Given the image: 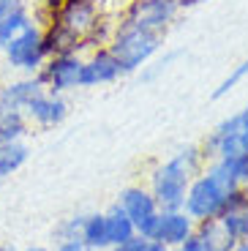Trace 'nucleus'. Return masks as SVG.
Listing matches in <instances>:
<instances>
[{"instance_id":"obj_1","label":"nucleus","mask_w":248,"mask_h":251,"mask_svg":"<svg viewBox=\"0 0 248 251\" xmlns=\"http://www.w3.org/2000/svg\"><path fill=\"white\" fill-rule=\"evenodd\" d=\"M205 161L207 158L202 153V148L188 145L150 172V194L155 197L161 210H180L183 207L188 186L202 172Z\"/></svg>"},{"instance_id":"obj_2","label":"nucleus","mask_w":248,"mask_h":251,"mask_svg":"<svg viewBox=\"0 0 248 251\" xmlns=\"http://www.w3.org/2000/svg\"><path fill=\"white\" fill-rule=\"evenodd\" d=\"M240 188L243 186H237V180L226 172V167L210 158V164L202 167V172H199L191 180V186H188L183 210H186L194 221L218 219V216L223 213V207L229 205V200L240 191Z\"/></svg>"},{"instance_id":"obj_3","label":"nucleus","mask_w":248,"mask_h":251,"mask_svg":"<svg viewBox=\"0 0 248 251\" xmlns=\"http://www.w3.org/2000/svg\"><path fill=\"white\" fill-rule=\"evenodd\" d=\"M161 47H164V33L142 27L137 22H128L123 17L106 38V50L120 63L123 74H134V71L145 69L161 52Z\"/></svg>"},{"instance_id":"obj_4","label":"nucleus","mask_w":248,"mask_h":251,"mask_svg":"<svg viewBox=\"0 0 248 251\" xmlns=\"http://www.w3.org/2000/svg\"><path fill=\"white\" fill-rule=\"evenodd\" d=\"M0 55L6 60V66L17 74H38L41 66L50 57L47 50V36H44V25L36 22L27 30H22L19 36H14L11 41L0 47Z\"/></svg>"},{"instance_id":"obj_5","label":"nucleus","mask_w":248,"mask_h":251,"mask_svg":"<svg viewBox=\"0 0 248 251\" xmlns=\"http://www.w3.org/2000/svg\"><path fill=\"white\" fill-rule=\"evenodd\" d=\"M38 79L52 93L66 96L69 90L79 88L82 79V52H66V55H50L38 71Z\"/></svg>"},{"instance_id":"obj_6","label":"nucleus","mask_w":248,"mask_h":251,"mask_svg":"<svg viewBox=\"0 0 248 251\" xmlns=\"http://www.w3.org/2000/svg\"><path fill=\"white\" fill-rule=\"evenodd\" d=\"M118 205L123 207L125 216L131 219L137 235H142V238H153V229H155V221H158L161 207H158L155 197L150 194V188H142V186L123 188Z\"/></svg>"},{"instance_id":"obj_7","label":"nucleus","mask_w":248,"mask_h":251,"mask_svg":"<svg viewBox=\"0 0 248 251\" xmlns=\"http://www.w3.org/2000/svg\"><path fill=\"white\" fill-rule=\"evenodd\" d=\"M180 8H183L180 0H131L123 11V19L167 36L169 25L177 19Z\"/></svg>"},{"instance_id":"obj_8","label":"nucleus","mask_w":248,"mask_h":251,"mask_svg":"<svg viewBox=\"0 0 248 251\" xmlns=\"http://www.w3.org/2000/svg\"><path fill=\"white\" fill-rule=\"evenodd\" d=\"M123 76L120 63L115 60L106 47H93V50L82 55V79L79 88H101V85H112Z\"/></svg>"},{"instance_id":"obj_9","label":"nucleus","mask_w":248,"mask_h":251,"mask_svg":"<svg viewBox=\"0 0 248 251\" xmlns=\"http://www.w3.org/2000/svg\"><path fill=\"white\" fill-rule=\"evenodd\" d=\"M25 118L30 126H38V128H55L66 120L69 115V101L63 99L60 93H52V90H41L36 93L30 101L25 104Z\"/></svg>"},{"instance_id":"obj_10","label":"nucleus","mask_w":248,"mask_h":251,"mask_svg":"<svg viewBox=\"0 0 248 251\" xmlns=\"http://www.w3.org/2000/svg\"><path fill=\"white\" fill-rule=\"evenodd\" d=\"M194 229H197V221H194L183 207H180V210H161L150 240H158V243L174 249V246L186 243L194 235Z\"/></svg>"},{"instance_id":"obj_11","label":"nucleus","mask_w":248,"mask_h":251,"mask_svg":"<svg viewBox=\"0 0 248 251\" xmlns=\"http://www.w3.org/2000/svg\"><path fill=\"white\" fill-rule=\"evenodd\" d=\"M36 22L38 17L30 0H0V47Z\"/></svg>"},{"instance_id":"obj_12","label":"nucleus","mask_w":248,"mask_h":251,"mask_svg":"<svg viewBox=\"0 0 248 251\" xmlns=\"http://www.w3.org/2000/svg\"><path fill=\"white\" fill-rule=\"evenodd\" d=\"M44 82L38 79V74H19L17 79H8L0 85V104H6L11 109H25V104L33 99L36 93H41Z\"/></svg>"},{"instance_id":"obj_13","label":"nucleus","mask_w":248,"mask_h":251,"mask_svg":"<svg viewBox=\"0 0 248 251\" xmlns=\"http://www.w3.org/2000/svg\"><path fill=\"white\" fill-rule=\"evenodd\" d=\"M221 226L232 238L240 243V240H248V188H240L235 197L229 200V205L223 207V213L218 216Z\"/></svg>"},{"instance_id":"obj_14","label":"nucleus","mask_w":248,"mask_h":251,"mask_svg":"<svg viewBox=\"0 0 248 251\" xmlns=\"http://www.w3.org/2000/svg\"><path fill=\"white\" fill-rule=\"evenodd\" d=\"M194 235H197V240L202 243V249H205V251H232L237 246V240L232 238L226 229H223L218 219L197 221Z\"/></svg>"},{"instance_id":"obj_15","label":"nucleus","mask_w":248,"mask_h":251,"mask_svg":"<svg viewBox=\"0 0 248 251\" xmlns=\"http://www.w3.org/2000/svg\"><path fill=\"white\" fill-rule=\"evenodd\" d=\"M104 224H106V240H109V246H120V243H125V240H131L137 235L131 219L125 216V210L120 205H112L109 210H106Z\"/></svg>"},{"instance_id":"obj_16","label":"nucleus","mask_w":248,"mask_h":251,"mask_svg":"<svg viewBox=\"0 0 248 251\" xmlns=\"http://www.w3.org/2000/svg\"><path fill=\"white\" fill-rule=\"evenodd\" d=\"M30 158V145L25 139H14V142L0 145V177H8L19 172Z\"/></svg>"},{"instance_id":"obj_17","label":"nucleus","mask_w":248,"mask_h":251,"mask_svg":"<svg viewBox=\"0 0 248 251\" xmlns=\"http://www.w3.org/2000/svg\"><path fill=\"white\" fill-rule=\"evenodd\" d=\"M27 131H30V123H27L25 112L0 104V145L14 142V139H25Z\"/></svg>"},{"instance_id":"obj_18","label":"nucleus","mask_w":248,"mask_h":251,"mask_svg":"<svg viewBox=\"0 0 248 251\" xmlns=\"http://www.w3.org/2000/svg\"><path fill=\"white\" fill-rule=\"evenodd\" d=\"M79 240L85 246H90L93 251H106L109 240H106V224H104V213H90L82 219V232Z\"/></svg>"},{"instance_id":"obj_19","label":"nucleus","mask_w":248,"mask_h":251,"mask_svg":"<svg viewBox=\"0 0 248 251\" xmlns=\"http://www.w3.org/2000/svg\"><path fill=\"white\" fill-rule=\"evenodd\" d=\"M246 79H248V57H243V60L237 63L235 69H232L229 74H226L221 82H218V88L213 90V99L218 101V99H223V96H229L232 90H235L240 82H246Z\"/></svg>"},{"instance_id":"obj_20","label":"nucleus","mask_w":248,"mask_h":251,"mask_svg":"<svg viewBox=\"0 0 248 251\" xmlns=\"http://www.w3.org/2000/svg\"><path fill=\"white\" fill-rule=\"evenodd\" d=\"M177 57H180V52H167V55H164V57H158V60L153 57V60H150L148 66L142 69V76H145V79H155V76H158V74H164V71H167L169 66H172V63L177 60Z\"/></svg>"},{"instance_id":"obj_21","label":"nucleus","mask_w":248,"mask_h":251,"mask_svg":"<svg viewBox=\"0 0 248 251\" xmlns=\"http://www.w3.org/2000/svg\"><path fill=\"white\" fill-rule=\"evenodd\" d=\"M82 219H85V216H71V219H66L63 224H57V229H55L57 240H74V238H79Z\"/></svg>"},{"instance_id":"obj_22","label":"nucleus","mask_w":248,"mask_h":251,"mask_svg":"<svg viewBox=\"0 0 248 251\" xmlns=\"http://www.w3.org/2000/svg\"><path fill=\"white\" fill-rule=\"evenodd\" d=\"M145 246H148V238L134 235L131 240H125V243H120V246H109L106 251H145Z\"/></svg>"},{"instance_id":"obj_23","label":"nucleus","mask_w":248,"mask_h":251,"mask_svg":"<svg viewBox=\"0 0 248 251\" xmlns=\"http://www.w3.org/2000/svg\"><path fill=\"white\" fill-rule=\"evenodd\" d=\"M55 251H93V249H90V246H85L79 238H74V240H57Z\"/></svg>"},{"instance_id":"obj_24","label":"nucleus","mask_w":248,"mask_h":251,"mask_svg":"<svg viewBox=\"0 0 248 251\" xmlns=\"http://www.w3.org/2000/svg\"><path fill=\"white\" fill-rule=\"evenodd\" d=\"M237 128H240V139H243V145H246V151H248V104L237 112Z\"/></svg>"},{"instance_id":"obj_25","label":"nucleus","mask_w":248,"mask_h":251,"mask_svg":"<svg viewBox=\"0 0 248 251\" xmlns=\"http://www.w3.org/2000/svg\"><path fill=\"white\" fill-rule=\"evenodd\" d=\"M172 251H205V249H202V243H199V240H197V235H191V238H188L186 243L174 246Z\"/></svg>"},{"instance_id":"obj_26","label":"nucleus","mask_w":248,"mask_h":251,"mask_svg":"<svg viewBox=\"0 0 248 251\" xmlns=\"http://www.w3.org/2000/svg\"><path fill=\"white\" fill-rule=\"evenodd\" d=\"M145 251H172V249H169V246H164V243H158V240H150V238H148Z\"/></svg>"},{"instance_id":"obj_27","label":"nucleus","mask_w":248,"mask_h":251,"mask_svg":"<svg viewBox=\"0 0 248 251\" xmlns=\"http://www.w3.org/2000/svg\"><path fill=\"white\" fill-rule=\"evenodd\" d=\"M36 3H41V6H47V11H50V8H55L57 3H60V0H36Z\"/></svg>"},{"instance_id":"obj_28","label":"nucleus","mask_w":248,"mask_h":251,"mask_svg":"<svg viewBox=\"0 0 248 251\" xmlns=\"http://www.w3.org/2000/svg\"><path fill=\"white\" fill-rule=\"evenodd\" d=\"M199 3H205V0H180V6L186 8V6H199Z\"/></svg>"},{"instance_id":"obj_29","label":"nucleus","mask_w":248,"mask_h":251,"mask_svg":"<svg viewBox=\"0 0 248 251\" xmlns=\"http://www.w3.org/2000/svg\"><path fill=\"white\" fill-rule=\"evenodd\" d=\"M232 251H248V240H240V243H237Z\"/></svg>"},{"instance_id":"obj_30","label":"nucleus","mask_w":248,"mask_h":251,"mask_svg":"<svg viewBox=\"0 0 248 251\" xmlns=\"http://www.w3.org/2000/svg\"><path fill=\"white\" fill-rule=\"evenodd\" d=\"M25 251H50V249H44V246H30V249H25Z\"/></svg>"},{"instance_id":"obj_31","label":"nucleus","mask_w":248,"mask_h":251,"mask_svg":"<svg viewBox=\"0 0 248 251\" xmlns=\"http://www.w3.org/2000/svg\"><path fill=\"white\" fill-rule=\"evenodd\" d=\"M0 251H17V249H14V246H6V249H0Z\"/></svg>"}]
</instances>
